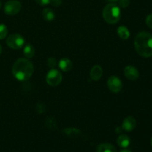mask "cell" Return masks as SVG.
<instances>
[{
    "instance_id": "7a4b0ae2",
    "label": "cell",
    "mask_w": 152,
    "mask_h": 152,
    "mask_svg": "<svg viewBox=\"0 0 152 152\" xmlns=\"http://www.w3.org/2000/svg\"><path fill=\"white\" fill-rule=\"evenodd\" d=\"M134 47L137 52L142 57L152 56V35L148 32H140L134 39Z\"/></svg>"
},
{
    "instance_id": "52a82bcc",
    "label": "cell",
    "mask_w": 152,
    "mask_h": 152,
    "mask_svg": "<svg viewBox=\"0 0 152 152\" xmlns=\"http://www.w3.org/2000/svg\"><path fill=\"white\" fill-rule=\"evenodd\" d=\"M108 88L112 93H119L123 88V83L121 80L117 76H111L108 78L107 82Z\"/></svg>"
},
{
    "instance_id": "ba28073f",
    "label": "cell",
    "mask_w": 152,
    "mask_h": 152,
    "mask_svg": "<svg viewBox=\"0 0 152 152\" xmlns=\"http://www.w3.org/2000/svg\"><path fill=\"white\" fill-rule=\"evenodd\" d=\"M124 75L129 80H136L139 78L140 73L137 68L132 65H128L124 68Z\"/></svg>"
},
{
    "instance_id": "6da1fadb",
    "label": "cell",
    "mask_w": 152,
    "mask_h": 152,
    "mask_svg": "<svg viewBox=\"0 0 152 152\" xmlns=\"http://www.w3.org/2000/svg\"><path fill=\"white\" fill-rule=\"evenodd\" d=\"M34 67L32 62L26 58L18 59L12 68V73L15 78L21 82L29 80L33 75Z\"/></svg>"
},
{
    "instance_id": "484cf974",
    "label": "cell",
    "mask_w": 152,
    "mask_h": 152,
    "mask_svg": "<svg viewBox=\"0 0 152 152\" xmlns=\"http://www.w3.org/2000/svg\"><path fill=\"white\" fill-rule=\"evenodd\" d=\"M120 152H132V151H131L130 150H129V149H124V150H122V151Z\"/></svg>"
},
{
    "instance_id": "e0dca14e",
    "label": "cell",
    "mask_w": 152,
    "mask_h": 152,
    "mask_svg": "<svg viewBox=\"0 0 152 152\" xmlns=\"http://www.w3.org/2000/svg\"><path fill=\"white\" fill-rule=\"evenodd\" d=\"M45 126L50 130H54L57 128L56 121L53 117H48L45 120Z\"/></svg>"
},
{
    "instance_id": "4fadbf2b",
    "label": "cell",
    "mask_w": 152,
    "mask_h": 152,
    "mask_svg": "<svg viewBox=\"0 0 152 152\" xmlns=\"http://www.w3.org/2000/svg\"><path fill=\"white\" fill-rule=\"evenodd\" d=\"M97 152H117L115 147L108 142H103L99 144L96 148Z\"/></svg>"
},
{
    "instance_id": "8fae6325",
    "label": "cell",
    "mask_w": 152,
    "mask_h": 152,
    "mask_svg": "<svg viewBox=\"0 0 152 152\" xmlns=\"http://www.w3.org/2000/svg\"><path fill=\"white\" fill-rule=\"evenodd\" d=\"M102 74H103V71L101 66L96 65L94 67H92L91 70L90 71V76L91 78L94 81H97L99 79L102 77Z\"/></svg>"
},
{
    "instance_id": "d6986e66",
    "label": "cell",
    "mask_w": 152,
    "mask_h": 152,
    "mask_svg": "<svg viewBox=\"0 0 152 152\" xmlns=\"http://www.w3.org/2000/svg\"><path fill=\"white\" fill-rule=\"evenodd\" d=\"M47 65L50 68H54L56 65V60L55 58L50 57L47 59Z\"/></svg>"
},
{
    "instance_id": "7c38bea8",
    "label": "cell",
    "mask_w": 152,
    "mask_h": 152,
    "mask_svg": "<svg viewBox=\"0 0 152 152\" xmlns=\"http://www.w3.org/2000/svg\"><path fill=\"white\" fill-rule=\"evenodd\" d=\"M117 143L120 148H127V147L129 146L131 143L130 137L126 134L120 135L117 139Z\"/></svg>"
},
{
    "instance_id": "30bf717a",
    "label": "cell",
    "mask_w": 152,
    "mask_h": 152,
    "mask_svg": "<svg viewBox=\"0 0 152 152\" xmlns=\"http://www.w3.org/2000/svg\"><path fill=\"white\" fill-rule=\"evenodd\" d=\"M59 67L64 72H68L73 68V62L68 58H62L59 62Z\"/></svg>"
},
{
    "instance_id": "277c9868",
    "label": "cell",
    "mask_w": 152,
    "mask_h": 152,
    "mask_svg": "<svg viewBox=\"0 0 152 152\" xmlns=\"http://www.w3.org/2000/svg\"><path fill=\"white\" fill-rule=\"evenodd\" d=\"M7 46L14 50H19L24 46L25 39L19 34H10L6 40Z\"/></svg>"
},
{
    "instance_id": "83f0119b",
    "label": "cell",
    "mask_w": 152,
    "mask_h": 152,
    "mask_svg": "<svg viewBox=\"0 0 152 152\" xmlns=\"http://www.w3.org/2000/svg\"><path fill=\"white\" fill-rule=\"evenodd\" d=\"M151 146H152V137H151Z\"/></svg>"
},
{
    "instance_id": "603a6c76",
    "label": "cell",
    "mask_w": 152,
    "mask_h": 152,
    "mask_svg": "<svg viewBox=\"0 0 152 152\" xmlns=\"http://www.w3.org/2000/svg\"><path fill=\"white\" fill-rule=\"evenodd\" d=\"M35 1L37 4H40V5H42V6H45V5H47V4H50V0H35Z\"/></svg>"
},
{
    "instance_id": "cb8c5ba5",
    "label": "cell",
    "mask_w": 152,
    "mask_h": 152,
    "mask_svg": "<svg viewBox=\"0 0 152 152\" xmlns=\"http://www.w3.org/2000/svg\"><path fill=\"white\" fill-rule=\"evenodd\" d=\"M50 4H51L54 7H58L62 4V0H50Z\"/></svg>"
},
{
    "instance_id": "5bb4252c",
    "label": "cell",
    "mask_w": 152,
    "mask_h": 152,
    "mask_svg": "<svg viewBox=\"0 0 152 152\" xmlns=\"http://www.w3.org/2000/svg\"><path fill=\"white\" fill-rule=\"evenodd\" d=\"M117 35L120 37V39L123 40H126L129 38L130 37V32H129V29H128L127 27L126 26H120L117 30Z\"/></svg>"
},
{
    "instance_id": "f1b7e54d",
    "label": "cell",
    "mask_w": 152,
    "mask_h": 152,
    "mask_svg": "<svg viewBox=\"0 0 152 152\" xmlns=\"http://www.w3.org/2000/svg\"><path fill=\"white\" fill-rule=\"evenodd\" d=\"M1 2L0 1V8H1Z\"/></svg>"
},
{
    "instance_id": "44dd1931",
    "label": "cell",
    "mask_w": 152,
    "mask_h": 152,
    "mask_svg": "<svg viewBox=\"0 0 152 152\" xmlns=\"http://www.w3.org/2000/svg\"><path fill=\"white\" fill-rule=\"evenodd\" d=\"M145 22H146L147 26L152 29V13L148 15V16L146 17V19H145Z\"/></svg>"
},
{
    "instance_id": "5b68a950",
    "label": "cell",
    "mask_w": 152,
    "mask_h": 152,
    "mask_svg": "<svg viewBox=\"0 0 152 152\" xmlns=\"http://www.w3.org/2000/svg\"><path fill=\"white\" fill-rule=\"evenodd\" d=\"M62 80V74L55 68H51L46 75V82L49 86H53V87L59 86Z\"/></svg>"
},
{
    "instance_id": "4316f807",
    "label": "cell",
    "mask_w": 152,
    "mask_h": 152,
    "mask_svg": "<svg viewBox=\"0 0 152 152\" xmlns=\"http://www.w3.org/2000/svg\"><path fill=\"white\" fill-rule=\"evenodd\" d=\"M1 53H2V47H1V45H0V54H1Z\"/></svg>"
},
{
    "instance_id": "8992f818",
    "label": "cell",
    "mask_w": 152,
    "mask_h": 152,
    "mask_svg": "<svg viewBox=\"0 0 152 152\" xmlns=\"http://www.w3.org/2000/svg\"><path fill=\"white\" fill-rule=\"evenodd\" d=\"M22 9V4L17 0H9L4 4V12L8 16H14Z\"/></svg>"
},
{
    "instance_id": "9a60e30c",
    "label": "cell",
    "mask_w": 152,
    "mask_h": 152,
    "mask_svg": "<svg viewBox=\"0 0 152 152\" xmlns=\"http://www.w3.org/2000/svg\"><path fill=\"white\" fill-rule=\"evenodd\" d=\"M42 16L43 19L47 22H51L55 19V13L51 8L47 7L43 10Z\"/></svg>"
},
{
    "instance_id": "9c48e42d",
    "label": "cell",
    "mask_w": 152,
    "mask_h": 152,
    "mask_svg": "<svg viewBox=\"0 0 152 152\" xmlns=\"http://www.w3.org/2000/svg\"><path fill=\"white\" fill-rule=\"evenodd\" d=\"M137 121L134 117L132 116L126 117L123 120V124H122V129L126 132H132L136 128Z\"/></svg>"
},
{
    "instance_id": "d4e9b609",
    "label": "cell",
    "mask_w": 152,
    "mask_h": 152,
    "mask_svg": "<svg viewBox=\"0 0 152 152\" xmlns=\"http://www.w3.org/2000/svg\"><path fill=\"white\" fill-rule=\"evenodd\" d=\"M106 1H108L109 3H116L119 1V0H106Z\"/></svg>"
},
{
    "instance_id": "3957f363",
    "label": "cell",
    "mask_w": 152,
    "mask_h": 152,
    "mask_svg": "<svg viewBox=\"0 0 152 152\" xmlns=\"http://www.w3.org/2000/svg\"><path fill=\"white\" fill-rule=\"evenodd\" d=\"M102 16L107 23L116 24L120 21L121 17V10L120 6L116 3H108L104 7Z\"/></svg>"
},
{
    "instance_id": "2e32d148",
    "label": "cell",
    "mask_w": 152,
    "mask_h": 152,
    "mask_svg": "<svg viewBox=\"0 0 152 152\" xmlns=\"http://www.w3.org/2000/svg\"><path fill=\"white\" fill-rule=\"evenodd\" d=\"M23 52L25 57L28 58V59H31L35 54V49H34V46L32 45L28 44L24 47Z\"/></svg>"
},
{
    "instance_id": "7402d4cb",
    "label": "cell",
    "mask_w": 152,
    "mask_h": 152,
    "mask_svg": "<svg viewBox=\"0 0 152 152\" xmlns=\"http://www.w3.org/2000/svg\"><path fill=\"white\" fill-rule=\"evenodd\" d=\"M45 110V105H42V103H38L37 105V111H38L39 113H43L44 111Z\"/></svg>"
},
{
    "instance_id": "ffe728a7",
    "label": "cell",
    "mask_w": 152,
    "mask_h": 152,
    "mask_svg": "<svg viewBox=\"0 0 152 152\" xmlns=\"http://www.w3.org/2000/svg\"><path fill=\"white\" fill-rule=\"evenodd\" d=\"M130 4V0H119V6L122 8H126Z\"/></svg>"
},
{
    "instance_id": "ac0fdd59",
    "label": "cell",
    "mask_w": 152,
    "mask_h": 152,
    "mask_svg": "<svg viewBox=\"0 0 152 152\" xmlns=\"http://www.w3.org/2000/svg\"><path fill=\"white\" fill-rule=\"evenodd\" d=\"M7 34V26L4 24H0V39H4Z\"/></svg>"
}]
</instances>
